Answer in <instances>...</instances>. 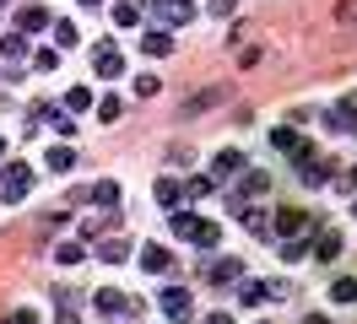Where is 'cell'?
Here are the masks:
<instances>
[{
    "mask_svg": "<svg viewBox=\"0 0 357 324\" xmlns=\"http://www.w3.org/2000/svg\"><path fill=\"white\" fill-rule=\"evenodd\" d=\"M174 238L195 243V249H217V243H222V227L206 222V216H195V211H174Z\"/></svg>",
    "mask_w": 357,
    "mask_h": 324,
    "instance_id": "cell-1",
    "label": "cell"
},
{
    "mask_svg": "<svg viewBox=\"0 0 357 324\" xmlns=\"http://www.w3.org/2000/svg\"><path fill=\"white\" fill-rule=\"evenodd\" d=\"M92 65H98V76H109V82H114V76H125V54H119V43L103 38L98 49H92Z\"/></svg>",
    "mask_w": 357,
    "mask_h": 324,
    "instance_id": "cell-2",
    "label": "cell"
},
{
    "mask_svg": "<svg viewBox=\"0 0 357 324\" xmlns=\"http://www.w3.org/2000/svg\"><path fill=\"white\" fill-rule=\"evenodd\" d=\"M27 190H33V168H27V162H6V200H11V206H17V200H27Z\"/></svg>",
    "mask_w": 357,
    "mask_h": 324,
    "instance_id": "cell-3",
    "label": "cell"
},
{
    "mask_svg": "<svg viewBox=\"0 0 357 324\" xmlns=\"http://www.w3.org/2000/svg\"><path fill=\"white\" fill-rule=\"evenodd\" d=\"M157 308H162V314H168L174 324H184V319H190V292H184V286H162Z\"/></svg>",
    "mask_w": 357,
    "mask_h": 324,
    "instance_id": "cell-4",
    "label": "cell"
},
{
    "mask_svg": "<svg viewBox=\"0 0 357 324\" xmlns=\"http://www.w3.org/2000/svg\"><path fill=\"white\" fill-rule=\"evenodd\" d=\"M146 6H152V11L168 22V27H178V22H190V17H195V6H190V0H146Z\"/></svg>",
    "mask_w": 357,
    "mask_h": 324,
    "instance_id": "cell-5",
    "label": "cell"
},
{
    "mask_svg": "<svg viewBox=\"0 0 357 324\" xmlns=\"http://www.w3.org/2000/svg\"><path fill=\"white\" fill-rule=\"evenodd\" d=\"M92 302H98V314H109V319L130 314V298H125V292H114V286H98V292H92Z\"/></svg>",
    "mask_w": 357,
    "mask_h": 324,
    "instance_id": "cell-6",
    "label": "cell"
},
{
    "mask_svg": "<svg viewBox=\"0 0 357 324\" xmlns=\"http://www.w3.org/2000/svg\"><path fill=\"white\" fill-rule=\"evenodd\" d=\"M271 146L287 151V157H303V151H309V141H303V135H298L292 125H276V130H271Z\"/></svg>",
    "mask_w": 357,
    "mask_h": 324,
    "instance_id": "cell-7",
    "label": "cell"
},
{
    "mask_svg": "<svg viewBox=\"0 0 357 324\" xmlns=\"http://www.w3.org/2000/svg\"><path fill=\"white\" fill-rule=\"evenodd\" d=\"M152 194H157V206H162V211H178V200H184V184H178V178H157Z\"/></svg>",
    "mask_w": 357,
    "mask_h": 324,
    "instance_id": "cell-8",
    "label": "cell"
},
{
    "mask_svg": "<svg viewBox=\"0 0 357 324\" xmlns=\"http://www.w3.org/2000/svg\"><path fill=\"white\" fill-rule=\"evenodd\" d=\"M76 200H92V206H119V184L103 178V184H92V190H76Z\"/></svg>",
    "mask_w": 357,
    "mask_h": 324,
    "instance_id": "cell-9",
    "label": "cell"
},
{
    "mask_svg": "<svg viewBox=\"0 0 357 324\" xmlns=\"http://www.w3.org/2000/svg\"><path fill=\"white\" fill-rule=\"evenodd\" d=\"M141 54H152V60H162V54H174V33H162V27H152V33L141 38Z\"/></svg>",
    "mask_w": 357,
    "mask_h": 324,
    "instance_id": "cell-10",
    "label": "cell"
},
{
    "mask_svg": "<svg viewBox=\"0 0 357 324\" xmlns=\"http://www.w3.org/2000/svg\"><path fill=\"white\" fill-rule=\"evenodd\" d=\"M141 265H146L152 276H162V270H174V254H168L162 243H146V249H141Z\"/></svg>",
    "mask_w": 357,
    "mask_h": 324,
    "instance_id": "cell-11",
    "label": "cell"
},
{
    "mask_svg": "<svg viewBox=\"0 0 357 324\" xmlns=\"http://www.w3.org/2000/svg\"><path fill=\"white\" fill-rule=\"evenodd\" d=\"M238 168H244V151L238 146H222L211 157V173H217V178H227V173H238Z\"/></svg>",
    "mask_w": 357,
    "mask_h": 324,
    "instance_id": "cell-12",
    "label": "cell"
},
{
    "mask_svg": "<svg viewBox=\"0 0 357 324\" xmlns=\"http://www.w3.org/2000/svg\"><path fill=\"white\" fill-rule=\"evenodd\" d=\"M17 27H22V33H44L49 11H44V6H22V11H17Z\"/></svg>",
    "mask_w": 357,
    "mask_h": 324,
    "instance_id": "cell-13",
    "label": "cell"
},
{
    "mask_svg": "<svg viewBox=\"0 0 357 324\" xmlns=\"http://www.w3.org/2000/svg\"><path fill=\"white\" fill-rule=\"evenodd\" d=\"M98 254L109 259V265H119V259L130 254V238H103V243H98Z\"/></svg>",
    "mask_w": 357,
    "mask_h": 324,
    "instance_id": "cell-14",
    "label": "cell"
},
{
    "mask_svg": "<svg viewBox=\"0 0 357 324\" xmlns=\"http://www.w3.org/2000/svg\"><path fill=\"white\" fill-rule=\"evenodd\" d=\"M217 98H222V86H206V92H195L184 103V114H206V108H217Z\"/></svg>",
    "mask_w": 357,
    "mask_h": 324,
    "instance_id": "cell-15",
    "label": "cell"
},
{
    "mask_svg": "<svg viewBox=\"0 0 357 324\" xmlns=\"http://www.w3.org/2000/svg\"><path fill=\"white\" fill-rule=\"evenodd\" d=\"M276 227H282L287 238H298V233H309V216H303V211H282V216H276Z\"/></svg>",
    "mask_w": 357,
    "mask_h": 324,
    "instance_id": "cell-16",
    "label": "cell"
},
{
    "mask_svg": "<svg viewBox=\"0 0 357 324\" xmlns=\"http://www.w3.org/2000/svg\"><path fill=\"white\" fill-rule=\"evenodd\" d=\"M238 216H244V227H249L255 238H271V222H266V211H255V206L244 211V206H238Z\"/></svg>",
    "mask_w": 357,
    "mask_h": 324,
    "instance_id": "cell-17",
    "label": "cell"
},
{
    "mask_svg": "<svg viewBox=\"0 0 357 324\" xmlns=\"http://www.w3.org/2000/svg\"><path fill=\"white\" fill-rule=\"evenodd\" d=\"M238 270H244L238 259H217V265H211V281H217V286H227V281H238Z\"/></svg>",
    "mask_w": 357,
    "mask_h": 324,
    "instance_id": "cell-18",
    "label": "cell"
},
{
    "mask_svg": "<svg viewBox=\"0 0 357 324\" xmlns=\"http://www.w3.org/2000/svg\"><path fill=\"white\" fill-rule=\"evenodd\" d=\"M87 108H92V92L87 86H70L66 92V114H87Z\"/></svg>",
    "mask_w": 357,
    "mask_h": 324,
    "instance_id": "cell-19",
    "label": "cell"
},
{
    "mask_svg": "<svg viewBox=\"0 0 357 324\" xmlns=\"http://www.w3.org/2000/svg\"><path fill=\"white\" fill-rule=\"evenodd\" d=\"M49 168L70 173V168H76V151H70V146H49Z\"/></svg>",
    "mask_w": 357,
    "mask_h": 324,
    "instance_id": "cell-20",
    "label": "cell"
},
{
    "mask_svg": "<svg viewBox=\"0 0 357 324\" xmlns=\"http://www.w3.org/2000/svg\"><path fill=\"white\" fill-rule=\"evenodd\" d=\"M54 43H60V49H76V43H82L76 22H54Z\"/></svg>",
    "mask_w": 357,
    "mask_h": 324,
    "instance_id": "cell-21",
    "label": "cell"
},
{
    "mask_svg": "<svg viewBox=\"0 0 357 324\" xmlns=\"http://www.w3.org/2000/svg\"><path fill=\"white\" fill-rule=\"evenodd\" d=\"M271 190V178H266V173H249V178H244V190H238V200H233V206H244V194H266Z\"/></svg>",
    "mask_w": 357,
    "mask_h": 324,
    "instance_id": "cell-22",
    "label": "cell"
},
{
    "mask_svg": "<svg viewBox=\"0 0 357 324\" xmlns=\"http://www.w3.org/2000/svg\"><path fill=\"white\" fill-rule=\"evenodd\" d=\"M314 254L325 259V265H331V259H341V238H335V233H325L319 243H314Z\"/></svg>",
    "mask_w": 357,
    "mask_h": 324,
    "instance_id": "cell-23",
    "label": "cell"
},
{
    "mask_svg": "<svg viewBox=\"0 0 357 324\" xmlns=\"http://www.w3.org/2000/svg\"><path fill=\"white\" fill-rule=\"evenodd\" d=\"M27 49V33L22 27H17V33H6V38H0V54H22Z\"/></svg>",
    "mask_w": 357,
    "mask_h": 324,
    "instance_id": "cell-24",
    "label": "cell"
},
{
    "mask_svg": "<svg viewBox=\"0 0 357 324\" xmlns=\"http://www.w3.org/2000/svg\"><path fill=\"white\" fill-rule=\"evenodd\" d=\"M82 254H87L82 243H60V249H54V259H60V265H82Z\"/></svg>",
    "mask_w": 357,
    "mask_h": 324,
    "instance_id": "cell-25",
    "label": "cell"
},
{
    "mask_svg": "<svg viewBox=\"0 0 357 324\" xmlns=\"http://www.w3.org/2000/svg\"><path fill=\"white\" fill-rule=\"evenodd\" d=\"M331 298H335V302H352V298H357V281H352V276H341V281L331 286Z\"/></svg>",
    "mask_w": 357,
    "mask_h": 324,
    "instance_id": "cell-26",
    "label": "cell"
},
{
    "mask_svg": "<svg viewBox=\"0 0 357 324\" xmlns=\"http://www.w3.org/2000/svg\"><path fill=\"white\" fill-rule=\"evenodd\" d=\"M114 22H119V27H135V22H141V6H130V0H125V6L114 11Z\"/></svg>",
    "mask_w": 357,
    "mask_h": 324,
    "instance_id": "cell-27",
    "label": "cell"
},
{
    "mask_svg": "<svg viewBox=\"0 0 357 324\" xmlns=\"http://www.w3.org/2000/svg\"><path fill=\"white\" fill-rule=\"evenodd\" d=\"M211 190H217V178H206V173H201V178H190V184H184V194H195V200H201V194H211Z\"/></svg>",
    "mask_w": 357,
    "mask_h": 324,
    "instance_id": "cell-28",
    "label": "cell"
},
{
    "mask_svg": "<svg viewBox=\"0 0 357 324\" xmlns=\"http://www.w3.org/2000/svg\"><path fill=\"white\" fill-rule=\"evenodd\" d=\"M303 254H309V243H303V233H298V238H287V243H282V259H303Z\"/></svg>",
    "mask_w": 357,
    "mask_h": 324,
    "instance_id": "cell-29",
    "label": "cell"
},
{
    "mask_svg": "<svg viewBox=\"0 0 357 324\" xmlns=\"http://www.w3.org/2000/svg\"><path fill=\"white\" fill-rule=\"evenodd\" d=\"M119 114H125V103H119V98H103V103H98V119H109V125L119 119Z\"/></svg>",
    "mask_w": 357,
    "mask_h": 324,
    "instance_id": "cell-30",
    "label": "cell"
},
{
    "mask_svg": "<svg viewBox=\"0 0 357 324\" xmlns=\"http://www.w3.org/2000/svg\"><path fill=\"white\" fill-rule=\"evenodd\" d=\"M135 98H157V76L146 70V76H135Z\"/></svg>",
    "mask_w": 357,
    "mask_h": 324,
    "instance_id": "cell-31",
    "label": "cell"
},
{
    "mask_svg": "<svg viewBox=\"0 0 357 324\" xmlns=\"http://www.w3.org/2000/svg\"><path fill=\"white\" fill-rule=\"evenodd\" d=\"M335 22H347V27H352V22H357V0H341V6H335Z\"/></svg>",
    "mask_w": 357,
    "mask_h": 324,
    "instance_id": "cell-32",
    "label": "cell"
},
{
    "mask_svg": "<svg viewBox=\"0 0 357 324\" xmlns=\"http://www.w3.org/2000/svg\"><path fill=\"white\" fill-rule=\"evenodd\" d=\"M6 324H38V314H27V308H22V314H11Z\"/></svg>",
    "mask_w": 357,
    "mask_h": 324,
    "instance_id": "cell-33",
    "label": "cell"
},
{
    "mask_svg": "<svg viewBox=\"0 0 357 324\" xmlns=\"http://www.w3.org/2000/svg\"><path fill=\"white\" fill-rule=\"evenodd\" d=\"M54 324H82V314H76V308H66V314H60Z\"/></svg>",
    "mask_w": 357,
    "mask_h": 324,
    "instance_id": "cell-34",
    "label": "cell"
},
{
    "mask_svg": "<svg viewBox=\"0 0 357 324\" xmlns=\"http://www.w3.org/2000/svg\"><path fill=\"white\" fill-rule=\"evenodd\" d=\"M206 324H233V314H211V319H206Z\"/></svg>",
    "mask_w": 357,
    "mask_h": 324,
    "instance_id": "cell-35",
    "label": "cell"
},
{
    "mask_svg": "<svg viewBox=\"0 0 357 324\" xmlns=\"http://www.w3.org/2000/svg\"><path fill=\"white\" fill-rule=\"evenodd\" d=\"M347 190H357V168H352V173H347Z\"/></svg>",
    "mask_w": 357,
    "mask_h": 324,
    "instance_id": "cell-36",
    "label": "cell"
},
{
    "mask_svg": "<svg viewBox=\"0 0 357 324\" xmlns=\"http://www.w3.org/2000/svg\"><path fill=\"white\" fill-rule=\"evenodd\" d=\"M82 6H98V0H82Z\"/></svg>",
    "mask_w": 357,
    "mask_h": 324,
    "instance_id": "cell-37",
    "label": "cell"
},
{
    "mask_svg": "<svg viewBox=\"0 0 357 324\" xmlns=\"http://www.w3.org/2000/svg\"><path fill=\"white\" fill-rule=\"evenodd\" d=\"M0 157H6V141H0Z\"/></svg>",
    "mask_w": 357,
    "mask_h": 324,
    "instance_id": "cell-38",
    "label": "cell"
},
{
    "mask_svg": "<svg viewBox=\"0 0 357 324\" xmlns=\"http://www.w3.org/2000/svg\"><path fill=\"white\" fill-rule=\"evenodd\" d=\"M352 216H357V206H352Z\"/></svg>",
    "mask_w": 357,
    "mask_h": 324,
    "instance_id": "cell-39",
    "label": "cell"
},
{
    "mask_svg": "<svg viewBox=\"0 0 357 324\" xmlns=\"http://www.w3.org/2000/svg\"><path fill=\"white\" fill-rule=\"evenodd\" d=\"M260 324H266V319H260Z\"/></svg>",
    "mask_w": 357,
    "mask_h": 324,
    "instance_id": "cell-40",
    "label": "cell"
}]
</instances>
